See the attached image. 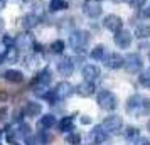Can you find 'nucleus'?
<instances>
[{
	"label": "nucleus",
	"mask_w": 150,
	"mask_h": 145,
	"mask_svg": "<svg viewBox=\"0 0 150 145\" xmlns=\"http://www.w3.org/2000/svg\"><path fill=\"white\" fill-rule=\"evenodd\" d=\"M127 113L132 117H145L150 113V100L149 98H143L140 95L132 96L127 101Z\"/></svg>",
	"instance_id": "f257e3e1"
},
{
	"label": "nucleus",
	"mask_w": 150,
	"mask_h": 145,
	"mask_svg": "<svg viewBox=\"0 0 150 145\" xmlns=\"http://www.w3.org/2000/svg\"><path fill=\"white\" fill-rule=\"evenodd\" d=\"M88 42H89V32H86V30L79 29V30L71 32V35H69V44L76 52H84Z\"/></svg>",
	"instance_id": "f03ea898"
},
{
	"label": "nucleus",
	"mask_w": 150,
	"mask_h": 145,
	"mask_svg": "<svg viewBox=\"0 0 150 145\" xmlns=\"http://www.w3.org/2000/svg\"><path fill=\"white\" fill-rule=\"evenodd\" d=\"M96 101L100 105V108H103V110H106V111H113L118 106V100H116V96L110 90L100 91L98 96H96Z\"/></svg>",
	"instance_id": "7ed1b4c3"
},
{
	"label": "nucleus",
	"mask_w": 150,
	"mask_h": 145,
	"mask_svg": "<svg viewBox=\"0 0 150 145\" xmlns=\"http://www.w3.org/2000/svg\"><path fill=\"white\" fill-rule=\"evenodd\" d=\"M101 127L108 135H116V133H120V130H122L123 120H122V117H118V115H111V117H106L103 120Z\"/></svg>",
	"instance_id": "20e7f679"
},
{
	"label": "nucleus",
	"mask_w": 150,
	"mask_h": 145,
	"mask_svg": "<svg viewBox=\"0 0 150 145\" xmlns=\"http://www.w3.org/2000/svg\"><path fill=\"white\" fill-rule=\"evenodd\" d=\"M123 68L127 69V73L130 74H135V73H140L143 68V61L140 54H137V52H130L127 57H125V64H123Z\"/></svg>",
	"instance_id": "39448f33"
},
{
	"label": "nucleus",
	"mask_w": 150,
	"mask_h": 145,
	"mask_svg": "<svg viewBox=\"0 0 150 145\" xmlns=\"http://www.w3.org/2000/svg\"><path fill=\"white\" fill-rule=\"evenodd\" d=\"M83 14L86 15V17H89V19H98L103 14L101 4L96 2V0H86L83 4Z\"/></svg>",
	"instance_id": "423d86ee"
},
{
	"label": "nucleus",
	"mask_w": 150,
	"mask_h": 145,
	"mask_svg": "<svg viewBox=\"0 0 150 145\" xmlns=\"http://www.w3.org/2000/svg\"><path fill=\"white\" fill-rule=\"evenodd\" d=\"M103 62H105V66L110 69H120L125 64V57L120 56L118 52H110L103 57Z\"/></svg>",
	"instance_id": "0eeeda50"
},
{
	"label": "nucleus",
	"mask_w": 150,
	"mask_h": 145,
	"mask_svg": "<svg viewBox=\"0 0 150 145\" xmlns=\"http://www.w3.org/2000/svg\"><path fill=\"white\" fill-rule=\"evenodd\" d=\"M113 41H115V46H116V47L127 49V47H130V44H132V34H130L128 30L122 29V30L115 32V37H113Z\"/></svg>",
	"instance_id": "6e6552de"
},
{
	"label": "nucleus",
	"mask_w": 150,
	"mask_h": 145,
	"mask_svg": "<svg viewBox=\"0 0 150 145\" xmlns=\"http://www.w3.org/2000/svg\"><path fill=\"white\" fill-rule=\"evenodd\" d=\"M103 25H105V29H108V30H111V32H118V30H122V27H123V21L118 17V15L110 14V15L105 17Z\"/></svg>",
	"instance_id": "1a4fd4ad"
},
{
	"label": "nucleus",
	"mask_w": 150,
	"mask_h": 145,
	"mask_svg": "<svg viewBox=\"0 0 150 145\" xmlns=\"http://www.w3.org/2000/svg\"><path fill=\"white\" fill-rule=\"evenodd\" d=\"M52 91H54V95L57 96V100H64V98H69L74 93V88H73V84L68 83V81H61Z\"/></svg>",
	"instance_id": "9d476101"
},
{
	"label": "nucleus",
	"mask_w": 150,
	"mask_h": 145,
	"mask_svg": "<svg viewBox=\"0 0 150 145\" xmlns=\"http://www.w3.org/2000/svg\"><path fill=\"white\" fill-rule=\"evenodd\" d=\"M57 71L61 73L62 76H71L73 71H74V62H73V59L69 56L62 57L61 61L57 62Z\"/></svg>",
	"instance_id": "9b49d317"
},
{
	"label": "nucleus",
	"mask_w": 150,
	"mask_h": 145,
	"mask_svg": "<svg viewBox=\"0 0 150 145\" xmlns=\"http://www.w3.org/2000/svg\"><path fill=\"white\" fill-rule=\"evenodd\" d=\"M15 46L19 49H29V47H34V35L32 34H29V32H24V34L21 35H17V39H15Z\"/></svg>",
	"instance_id": "f8f14e48"
},
{
	"label": "nucleus",
	"mask_w": 150,
	"mask_h": 145,
	"mask_svg": "<svg viewBox=\"0 0 150 145\" xmlns=\"http://www.w3.org/2000/svg\"><path fill=\"white\" fill-rule=\"evenodd\" d=\"M100 74H101V71H100V68H98L96 64H86V66L83 68L84 81H93V83H95L96 79L100 78Z\"/></svg>",
	"instance_id": "ddd939ff"
},
{
	"label": "nucleus",
	"mask_w": 150,
	"mask_h": 145,
	"mask_svg": "<svg viewBox=\"0 0 150 145\" xmlns=\"http://www.w3.org/2000/svg\"><path fill=\"white\" fill-rule=\"evenodd\" d=\"M95 90L96 88H95V83H93V81H84V83H81L76 88V93L83 98H88L95 93Z\"/></svg>",
	"instance_id": "4468645a"
},
{
	"label": "nucleus",
	"mask_w": 150,
	"mask_h": 145,
	"mask_svg": "<svg viewBox=\"0 0 150 145\" xmlns=\"http://www.w3.org/2000/svg\"><path fill=\"white\" fill-rule=\"evenodd\" d=\"M4 78H5V81L8 83H22L24 81V74H22V71L19 69H8L4 73Z\"/></svg>",
	"instance_id": "2eb2a0df"
},
{
	"label": "nucleus",
	"mask_w": 150,
	"mask_h": 145,
	"mask_svg": "<svg viewBox=\"0 0 150 145\" xmlns=\"http://www.w3.org/2000/svg\"><path fill=\"white\" fill-rule=\"evenodd\" d=\"M41 111H42L41 103H35V101H29V103L25 105V108H24V113H25L27 117H37Z\"/></svg>",
	"instance_id": "dca6fc26"
},
{
	"label": "nucleus",
	"mask_w": 150,
	"mask_h": 145,
	"mask_svg": "<svg viewBox=\"0 0 150 145\" xmlns=\"http://www.w3.org/2000/svg\"><path fill=\"white\" fill-rule=\"evenodd\" d=\"M22 27L25 29V30H29V29H34L35 25H37V22H39V17L34 14H29L25 15V17H22Z\"/></svg>",
	"instance_id": "f3484780"
},
{
	"label": "nucleus",
	"mask_w": 150,
	"mask_h": 145,
	"mask_svg": "<svg viewBox=\"0 0 150 145\" xmlns=\"http://www.w3.org/2000/svg\"><path fill=\"white\" fill-rule=\"evenodd\" d=\"M135 37L137 39H149L150 37V25L149 24H138L135 27Z\"/></svg>",
	"instance_id": "a211bd4d"
},
{
	"label": "nucleus",
	"mask_w": 150,
	"mask_h": 145,
	"mask_svg": "<svg viewBox=\"0 0 150 145\" xmlns=\"http://www.w3.org/2000/svg\"><path fill=\"white\" fill-rule=\"evenodd\" d=\"M106 135H108V133L103 130V127H95L93 132H91V138H93L95 142H98V144L105 142V140H106Z\"/></svg>",
	"instance_id": "6ab92c4d"
},
{
	"label": "nucleus",
	"mask_w": 150,
	"mask_h": 145,
	"mask_svg": "<svg viewBox=\"0 0 150 145\" xmlns=\"http://www.w3.org/2000/svg\"><path fill=\"white\" fill-rule=\"evenodd\" d=\"M68 8V2L66 0H51L49 2V10L51 12H61Z\"/></svg>",
	"instance_id": "aec40b11"
},
{
	"label": "nucleus",
	"mask_w": 150,
	"mask_h": 145,
	"mask_svg": "<svg viewBox=\"0 0 150 145\" xmlns=\"http://www.w3.org/2000/svg\"><path fill=\"white\" fill-rule=\"evenodd\" d=\"M105 46L103 44H98V46H95V47L91 49V52H89V56L93 57V59H96V61H101L103 57H105Z\"/></svg>",
	"instance_id": "412c9836"
},
{
	"label": "nucleus",
	"mask_w": 150,
	"mask_h": 145,
	"mask_svg": "<svg viewBox=\"0 0 150 145\" xmlns=\"http://www.w3.org/2000/svg\"><path fill=\"white\" fill-rule=\"evenodd\" d=\"M5 59H7L8 62H15L17 59H19V47L17 46H8L7 51H5Z\"/></svg>",
	"instance_id": "4be33fe9"
},
{
	"label": "nucleus",
	"mask_w": 150,
	"mask_h": 145,
	"mask_svg": "<svg viewBox=\"0 0 150 145\" xmlns=\"http://www.w3.org/2000/svg\"><path fill=\"white\" fill-rule=\"evenodd\" d=\"M54 123H56V117H52V115H44V117H41V122H39L42 128H52Z\"/></svg>",
	"instance_id": "5701e85b"
},
{
	"label": "nucleus",
	"mask_w": 150,
	"mask_h": 145,
	"mask_svg": "<svg viewBox=\"0 0 150 145\" xmlns=\"http://www.w3.org/2000/svg\"><path fill=\"white\" fill-rule=\"evenodd\" d=\"M59 128H61L62 132H71L73 128H74V123H73V117H66L61 120V123H59Z\"/></svg>",
	"instance_id": "b1692460"
},
{
	"label": "nucleus",
	"mask_w": 150,
	"mask_h": 145,
	"mask_svg": "<svg viewBox=\"0 0 150 145\" xmlns=\"http://www.w3.org/2000/svg\"><path fill=\"white\" fill-rule=\"evenodd\" d=\"M138 81H140V84H142V86H145V88H150V68L140 73Z\"/></svg>",
	"instance_id": "393cba45"
},
{
	"label": "nucleus",
	"mask_w": 150,
	"mask_h": 145,
	"mask_svg": "<svg viewBox=\"0 0 150 145\" xmlns=\"http://www.w3.org/2000/svg\"><path fill=\"white\" fill-rule=\"evenodd\" d=\"M66 142L71 145H79L81 144V135L79 133H74V132H69L66 135Z\"/></svg>",
	"instance_id": "a878e982"
},
{
	"label": "nucleus",
	"mask_w": 150,
	"mask_h": 145,
	"mask_svg": "<svg viewBox=\"0 0 150 145\" xmlns=\"http://www.w3.org/2000/svg\"><path fill=\"white\" fill-rule=\"evenodd\" d=\"M51 51L54 52V54H61L62 51H64V42L62 41H54L51 44Z\"/></svg>",
	"instance_id": "bb28decb"
},
{
	"label": "nucleus",
	"mask_w": 150,
	"mask_h": 145,
	"mask_svg": "<svg viewBox=\"0 0 150 145\" xmlns=\"http://www.w3.org/2000/svg\"><path fill=\"white\" fill-rule=\"evenodd\" d=\"M125 137L128 138V140H133V138H137V137H138V128H133V127L127 128V132H125Z\"/></svg>",
	"instance_id": "cd10ccee"
},
{
	"label": "nucleus",
	"mask_w": 150,
	"mask_h": 145,
	"mask_svg": "<svg viewBox=\"0 0 150 145\" xmlns=\"http://www.w3.org/2000/svg\"><path fill=\"white\" fill-rule=\"evenodd\" d=\"M128 2V5L132 8H140L143 7V4H145V0H127Z\"/></svg>",
	"instance_id": "c85d7f7f"
},
{
	"label": "nucleus",
	"mask_w": 150,
	"mask_h": 145,
	"mask_svg": "<svg viewBox=\"0 0 150 145\" xmlns=\"http://www.w3.org/2000/svg\"><path fill=\"white\" fill-rule=\"evenodd\" d=\"M133 145H150V140L147 137H140L133 142Z\"/></svg>",
	"instance_id": "c756f323"
},
{
	"label": "nucleus",
	"mask_w": 150,
	"mask_h": 145,
	"mask_svg": "<svg viewBox=\"0 0 150 145\" xmlns=\"http://www.w3.org/2000/svg\"><path fill=\"white\" fill-rule=\"evenodd\" d=\"M29 130H30L29 125H24V123L21 125V135H29Z\"/></svg>",
	"instance_id": "7c9ffc66"
},
{
	"label": "nucleus",
	"mask_w": 150,
	"mask_h": 145,
	"mask_svg": "<svg viewBox=\"0 0 150 145\" xmlns=\"http://www.w3.org/2000/svg\"><path fill=\"white\" fill-rule=\"evenodd\" d=\"M39 138H41L42 142H51V140H52V137H51V135H46V133L39 135Z\"/></svg>",
	"instance_id": "2f4dec72"
},
{
	"label": "nucleus",
	"mask_w": 150,
	"mask_h": 145,
	"mask_svg": "<svg viewBox=\"0 0 150 145\" xmlns=\"http://www.w3.org/2000/svg\"><path fill=\"white\" fill-rule=\"evenodd\" d=\"M7 108H0V118H2V120H5V118H7Z\"/></svg>",
	"instance_id": "473e14b6"
},
{
	"label": "nucleus",
	"mask_w": 150,
	"mask_h": 145,
	"mask_svg": "<svg viewBox=\"0 0 150 145\" xmlns=\"http://www.w3.org/2000/svg\"><path fill=\"white\" fill-rule=\"evenodd\" d=\"M0 100H2V101L7 100V93H5V91H0Z\"/></svg>",
	"instance_id": "72a5a7b5"
},
{
	"label": "nucleus",
	"mask_w": 150,
	"mask_h": 145,
	"mask_svg": "<svg viewBox=\"0 0 150 145\" xmlns=\"http://www.w3.org/2000/svg\"><path fill=\"white\" fill-rule=\"evenodd\" d=\"M142 15H143V17H150V7L147 8V10H143V12H142Z\"/></svg>",
	"instance_id": "f704fd0d"
},
{
	"label": "nucleus",
	"mask_w": 150,
	"mask_h": 145,
	"mask_svg": "<svg viewBox=\"0 0 150 145\" xmlns=\"http://www.w3.org/2000/svg\"><path fill=\"white\" fill-rule=\"evenodd\" d=\"M5 4H7V0H0V8L5 7Z\"/></svg>",
	"instance_id": "c9c22d12"
},
{
	"label": "nucleus",
	"mask_w": 150,
	"mask_h": 145,
	"mask_svg": "<svg viewBox=\"0 0 150 145\" xmlns=\"http://www.w3.org/2000/svg\"><path fill=\"white\" fill-rule=\"evenodd\" d=\"M81 122H83L84 125H88V123H89V118H81Z\"/></svg>",
	"instance_id": "e433bc0d"
},
{
	"label": "nucleus",
	"mask_w": 150,
	"mask_h": 145,
	"mask_svg": "<svg viewBox=\"0 0 150 145\" xmlns=\"http://www.w3.org/2000/svg\"><path fill=\"white\" fill-rule=\"evenodd\" d=\"M4 59H5V54H0V64L4 62Z\"/></svg>",
	"instance_id": "4c0bfd02"
},
{
	"label": "nucleus",
	"mask_w": 150,
	"mask_h": 145,
	"mask_svg": "<svg viewBox=\"0 0 150 145\" xmlns=\"http://www.w3.org/2000/svg\"><path fill=\"white\" fill-rule=\"evenodd\" d=\"M17 2H19V4H27L29 0H17Z\"/></svg>",
	"instance_id": "58836bf2"
},
{
	"label": "nucleus",
	"mask_w": 150,
	"mask_h": 145,
	"mask_svg": "<svg viewBox=\"0 0 150 145\" xmlns=\"http://www.w3.org/2000/svg\"><path fill=\"white\" fill-rule=\"evenodd\" d=\"M115 4H122V2H125V0H113Z\"/></svg>",
	"instance_id": "ea45409f"
},
{
	"label": "nucleus",
	"mask_w": 150,
	"mask_h": 145,
	"mask_svg": "<svg viewBox=\"0 0 150 145\" xmlns=\"http://www.w3.org/2000/svg\"><path fill=\"white\" fill-rule=\"evenodd\" d=\"M0 137H2V130H0Z\"/></svg>",
	"instance_id": "a19ab883"
},
{
	"label": "nucleus",
	"mask_w": 150,
	"mask_h": 145,
	"mask_svg": "<svg viewBox=\"0 0 150 145\" xmlns=\"http://www.w3.org/2000/svg\"><path fill=\"white\" fill-rule=\"evenodd\" d=\"M96 2H103V0H96Z\"/></svg>",
	"instance_id": "79ce46f5"
},
{
	"label": "nucleus",
	"mask_w": 150,
	"mask_h": 145,
	"mask_svg": "<svg viewBox=\"0 0 150 145\" xmlns=\"http://www.w3.org/2000/svg\"><path fill=\"white\" fill-rule=\"evenodd\" d=\"M149 130H150V123H149Z\"/></svg>",
	"instance_id": "37998d69"
},
{
	"label": "nucleus",
	"mask_w": 150,
	"mask_h": 145,
	"mask_svg": "<svg viewBox=\"0 0 150 145\" xmlns=\"http://www.w3.org/2000/svg\"><path fill=\"white\" fill-rule=\"evenodd\" d=\"M149 57H150V52H149Z\"/></svg>",
	"instance_id": "c03bdc74"
}]
</instances>
